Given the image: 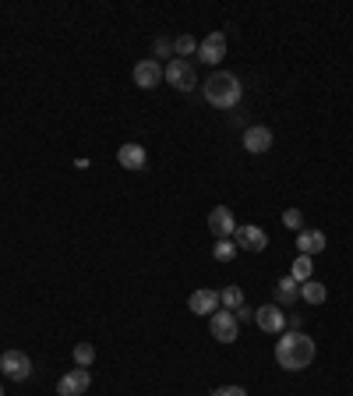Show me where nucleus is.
<instances>
[{
  "label": "nucleus",
  "mask_w": 353,
  "mask_h": 396,
  "mask_svg": "<svg viewBox=\"0 0 353 396\" xmlns=\"http://www.w3.org/2000/svg\"><path fill=\"white\" fill-rule=\"evenodd\" d=\"M315 354H318L315 339L301 329H283L276 339V365L286 372H304L315 361Z\"/></svg>",
  "instance_id": "nucleus-1"
},
{
  "label": "nucleus",
  "mask_w": 353,
  "mask_h": 396,
  "mask_svg": "<svg viewBox=\"0 0 353 396\" xmlns=\"http://www.w3.org/2000/svg\"><path fill=\"white\" fill-rule=\"evenodd\" d=\"M202 92H205V103L216 106V110H233V106L241 103V96H244L241 78L230 75V71H212V75L205 78Z\"/></svg>",
  "instance_id": "nucleus-2"
},
{
  "label": "nucleus",
  "mask_w": 353,
  "mask_h": 396,
  "mask_svg": "<svg viewBox=\"0 0 353 396\" xmlns=\"http://www.w3.org/2000/svg\"><path fill=\"white\" fill-rule=\"evenodd\" d=\"M163 82H170L176 92H191L198 89V71L191 61H181V57H173V61L163 68Z\"/></svg>",
  "instance_id": "nucleus-3"
},
{
  "label": "nucleus",
  "mask_w": 353,
  "mask_h": 396,
  "mask_svg": "<svg viewBox=\"0 0 353 396\" xmlns=\"http://www.w3.org/2000/svg\"><path fill=\"white\" fill-rule=\"evenodd\" d=\"M209 332H212V339H219V344H233V339L241 336V322H237V315H233V311L219 308L209 318Z\"/></svg>",
  "instance_id": "nucleus-4"
},
{
  "label": "nucleus",
  "mask_w": 353,
  "mask_h": 396,
  "mask_svg": "<svg viewBox=\"0 0 353 396\" xmlns=\"http://www.w3.org/2000/svg\"><path fill=\"white\" fill-rule=\"evenodd\" d=\"M0 372H4L11 382H25L32 375V358L25 351H4L0 354Z\"/></svg>",
  "instance_id": "nucleus-5"
},
{
  "label": "nucleus",
  "mask_w": 353,
  "mask_h": 396,
  "mask_svg": "<svg viewBox=\"0 0 353 396\" xmlns=\"http://www.w3.org/2000/svg\"><path fill=\"white\" fill-rule=\"evenodd\" d=\"M92 386V372L89 368H71L61 375V382H57V396H85Z\"/></svg>",
  "instance_id": "nucleus-6"
},
{
  "label": "nucleus",
  "mask_w": 353,
  "mask_h": 396,
  "mask_svg": "<svg viewBox=\"0 0 353 396\" xmlns=\"http://www.w3.org/2000/svg\"><path fill=\"white\" fill-rule=\"evenodd\" d=\"M209 230L216 241H233V234H237V219H233V209L226 205H216L209 212Z\"/></svg>",
  "instance_id": "nucleus-7"
},
{
  "label": "nucleus",
  "mask_w": 353,
  "mask_h": 396,
  "mask_svg": "<svg viewBox=\"0 0 353 396\" xmlns=\"http://www.w3.org/2000/svg\"><path fill=\"white\" fill-rule=\"evenodd\" d=\"M233 244H237V251H265L269 234L255 223H244V226H237V234H233Z\"/></svg>",
  "instance_id": "nucleus-8"
},
{
  "label": "nucleus",
  "mask_w": 353,
  "mask_h": 396,
  "mask_svg": "<svg viewBox=\"0 0 353 396\" xmlns=\"http://www.w3.org/2000/svg\"><path fill=\"white\" fill-rule=\"evenodd\" d=\"M226 57V32H209L205 39H198V61L202 64H223Z\"/></svg>",
  "instance_id": "nucleus-9"
},
{
  "label": "nucleus",
  "mask_w": 353,
  "mask_h": 396,
  "mask_svg": "<svg viewBox=\"0 0 353 396\" xmlns=\"http://www.w3.org/2000/svg\"><path fill=\"white\" fill-rule=\"evenodd\" d=\"M255 325L262 332H283L286 329V311L279 305H262V308H255Z\"/></svg>",
  "instance_id": "nucleus-10"
},
{
  "label": "nucleus",
  "mask_w": 353,
  "mask_h": 396,
  "mask_svg": "<svg viewBox=\"0 0 353 396\" xmlns=\"http://www.w3.org/2000/svg\"><path fill=\"white\" fill-rule=\"evenodd\" d=\"M163 82V64L152 61V57H145V61L135 64V85L138 89H156Z\"/></svg>",
  "instance_id": "nucleus-11"
},
{
  "label": "nucleus",
  "mask_w": 353,
  "mask_h": 396,
  "mask_svg": "<svg viewBox=\"0 0 353 396\" xmlns=\"http://www.w3.org/2000/svg\"><path fill=\"white\" fill-rule=\"evenodd\" d=\"M325 248H329V237H325L322 230H311V226H304V230L297 234V251H301V255L315 258V255H322Z\"/></svg>",
  "instance_id": "nucleus-12"
},
{
  "label": "nucleus",
  "mask_w": 353,
  "mask_h": 396,
  "mask_svg": "<svg viewBox=\"0 0 353 396\" xmlns=\"http://www.w3.org/2000/svg\"><path fill=\"white\" fill-rule=\"evenodd\" d=\"M272 131L265 128V124H251L248 131H244V149L248 152H255V156H262V152H269L272 149Z\"/></svg>",
  "instance_id": "nucleus-13"
},
{
  "label": "nucleus",
  "mask_w": 353,
  "mask_h": 396,
  "mask_svg": "<svg viewBox=\"0 0 353 396\" xmlns=\"http://www.w3.org/2000/svg\"><path fill=\"white\" fill-rule=\"evenodd\" d=\"M188 308H191L195 315H202V318H205V315L212 318V315L219 311V291H195V294L188 298Z\"/></svg>",
  "instance_id": "nucleus-14"
},
{
  "label": "nucleus",
  "mask_w": 353,
  "mask_h": 396,
  "mask_svg": "<svg viewBox=\"0 0 353 396\" xmlns=\"http://www.w3.org/2000/svg\"><path fill=\"white\" fill-rule=\"evenodd\" d=\"M117 159H121V166H124V170H145L149 152H145L138 142H124L121 149H117Z\"/></svg>",
  "instance_id": "nucleus-15"
},
{
  "label": "nucleus",
  "mask_w": 353,
  "mask_h": 396,
  "mask_svg": "<svg viewBox=\"0 0 353 396\" xmlns=\"http://www.w3.org/2000/svg\"><path fill=\"white\" fill-rule=\"evenodd\" d=\"M301 301V283L297 279H293V276H283L279 283H276V301L272 305H297Z\"/></svg>",
  "instance_id": "nucleus-16"
},
{
  "label": "nucleus",
  "mask_w": 353,
  "mask_h": 396,
  "mask_svg": "<svg viewBox=\"0 0 353 396\" xmlns=\"http://www.w3.org/2000/svg\"><path fill=\"white\" fill-rule=\"evenodd\" d=\"M325 298H329L325 283H318L315 276L301 283V301H308V305H315V308H318V305H325Z\"/></svg>",
  "instance_id": "nucleus-17"
},
{
  "label": "nucleus",
  "mask_w": 353,
  "mask_h": 396,
  "mask_svg": "<svg viewBox=\"0 0 353 396\" xmlns=\"http://www.w3.org/2000/svg\"><path fill=\"white\" fill-rule=\"evenodd\" d=\"M219 305H223L226 311H237V308L244 305V291L237 287V283H230V287L219 291Z\"/></svg>",
  "instance_id": "nucleus-18"
},
{
  "label": "nucleus",
  "mask_w": 353,
  "mask_h": 396,
  "mask_svg": "<svg viewBox=\"0 0 353 396\" xmlns=\"http://www.w3.org/2000/svg\"><path fill=\"white\" fill-rule=\"evenodd\" d=\"M290 276L297 279V283L311 279V276H315V258H308V255H297V258H293V265H290Z\"/></svg>",
  "instance_id": "nucleus-19"
},
{
  "label": "nucleus",
  "mask_w": 353,
  "mask_h": 396,
  "mask_svg": "<svg viewBox=\"0 0 353 396\" xmlns=\"http://www.w3.org/2000/svg\"><path fill=\"white\" fill-rule=\"evenodd\" d=\"M191 53H198V39H195V36H176V39H173V57L188 61Z\"/></svg>",
  "instance_id": "nucleus-20"
},
{
  "label": "nucleus",
  "mask_w": 353,
  "mask_h": 396,
  "mask_svg": "<svg viewBox=\"0 0 353 396\" xmlns=\"http://www.w3.org/2000/svg\"><path fill=\"white\" fill-rule=\"evenodd\" d=\"M75 365L78 368H92V361H96V347L92 344H75Z\"/></svg>",
  "instance_id": "nucleus-21"
},
{
  "label": "nucleus",
  "mask_w": 353,
  "mask_h": 396,
  "mask_svg": "<svg viewBox=\"0 0 353 396\" xmlns=\"http://www.w3.org/2000/svg\"><path fill=\"white\" fill-rule=\"evenodd\" d=\"M212 255H216V262H233V258H237V244H233V241H216Z\"/></svg>",
  "instance_id": "nucleus-22"
},
{
  "label": "nucleus",
  "mask_w": 353,
  "mask_h": 396,
  "mask_svg": "<svg viewBox=\"0 0 353 396\" xmlns=\"http://www.w3.org/2000/svg\"><path fill=\"white\" fill-rule=\"evenodd\" d=\"M283 226H286V230H297V234H301V230H304V212H301V209H286V212H283Z\"/></svg>",
  "instance_id": "nucleus-23"
},
{
  "label": "nucleus",
  "mask_w": 353,
  "mask_h": 396,
  "mask_svg": "<svg viewBox=\"0 0 353 396\" xmlns=\"http://www.w3.org/2000/svg\"><path fill=\"white\" fill-rule=\"evenodd\" d=\"M212 396H248V389L244 386H219V389H212Z\"/></svg>",
  "instance_id": "nucleus-24"
},
{
  "label": "nucleus",
  "mask_w": 353,
  "mask_h": 396,
  "mask_svg": "<svg viewBox=\"0 0 353 396\" xmlns=\"http://www.w3.org/2000/svg\"><path fill=\"white\" fill-rule=\"evenodd\" d=\"M233 315H237V322H255V308H248V305H241Z\"/></svg>",
  "instance_id": "nucleus-25"
},
{
  "label": "nucleus",
  "mask_w": 353,
  "mask_h": 396,
  "mask_svg": "<svg viewBox=\"0 0 353 396\" xmlns=\"http://www.w3.org/2000/svg\"><path fill=\"white\" fill-rule=\"evenodd\" d=\"M156 53H159V57H170V53H173V43H170V39H156Z\"/></svg>",
  "instance_id": "nucleus-26"
},
{
  "label": "nucleus",
  "mask_w": 353,
  "mask_h": 396,
  "mask_svg": "<svg viewBox=\"0 0 353 396\" xmlns=\"http://www.w3.org/2000/svg\"><path fill=\"white\" fill-rule=\"evenodd\" d=\"M0 396H4V386H0Z\"/></svg>",
  "instance_id": "nucleus-27"
}]
</instances>
